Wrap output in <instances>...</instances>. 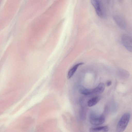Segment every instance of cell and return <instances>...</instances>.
I'll list each match as a JSON object with an SVG mask.
<instances>
[{
    "label": "cell",
    "instance_id": "6da1fadb",
    "mask_svg": "<svg viewBox=\"0 0 132 132\" xmlns=\"http://www.w3.org/2000/svg\"><path fill=\"white\" fill-rule=\"evenodd\" d=\"M130 118V115L128 113L123 114L120 119L117 125L116 131L118 132L123 131L126 128Z\"/></svg>",
    "mask_w": 132,
    "mask_h": 132
},
{
    "label": "cell",
    "instance_id": "7a4b0ae2",
    "mask_svg": "<svg viewBox=\"0 0 132 132\" xmlns=\"http://www.w3.org/2000/svg\"><path fill=\"white\" fill-rule=\"evenodd\" d=\"M90 123L95 125H100L104 123L105 120L104 117L103 115H98L95 113L90 114L89 118Z\"/></svg>",
    "mask_w": 132,
    "mask_h": 132
},
{
    "label": "cell",
    "instance_id": "3957f363",
    "mask_svg": "<svg viewBox=\"0 0 132 132\" xmlns=\"http://www.w3.org/2000/svg\"><path fill=\"white\" fill-rule=\"evenodd\" d=\"M90 2L95 9L97 15L101 18L104 17L105 14L102 10L99 0H90Z\"/></svg>",
    "mask_w": 132,
    "mask_h": 132
},
{
    "label": "cell",
    "instance_id": "277c9868",
    "mask_svg": "<svg viewBox=\"0 0 132 132\" xmlns=\"http://www.w3.org/2000/svg\"><path fill=\"white\" fill-rule=\"evenodd\" d=\"M122 43L123 46L130 52L132 50V40L131 38L128 35H124L121 39Z\"/></svg>",
    "mask_w": 132,
    "mask_h": 132
},
{
    "label": "cell",
    "instance_id": "5b68a950",
    "mask_svg": "<svg viewBox=\"0 0 132 132\" xmlns=\"http://www.w3.org/2000/svg\"><path fill=\"white\" fill-rule=\"evenodd\" d=\"M113 19L117 24L120 28L123 29H126L127 27L126 23L124 20L120 17L115 16Z\"/></svg>",
    "mask_w": 132,
    "mask_h": 132
},
{
    "label": "cell",
    "instance_id": "8992f818",
    "mask_svg": "<svg viewBox=\"0 0 132 132\" xmlns=\"http://www.w3.org/2000/svg\"><path fill=\"white\" fill-rule=\"evenodd\" d=\"M105 89L104 84L103 83H100L95 88L92 89V94H100L103 92Z\"/></svg>",
    "mask_w": 132,
    "mask_h": 132
},
{
    "label": "cell",
    "instance_id": "52a82bcc",
    "mask_svg": "<svg viewBox=\"0 0 132 132\" xmlns=\"http://www.w3.org/2000/svg\"><path fill=\"white\" fill-rule=\"evenodd\" d=\"M84 64L83 62L78 63L73 66L68 72L67 78L69 79L75 73L78 67Z\"/></svg>",
    "mask_w": 132,
    "mask_h": 132
},
{
    "label": "cell",
    "instance_id": "ba28073f",
    "mask_svg": "<svg viewBox=\"0 0 132 132\" xmlns=\"http://www.w3.org/2000/svg\"><path fill=\"white\" fill-rule=\"evenodd\" d=\"M101 97L100 96H97L93 97L88 102L87 104L88 106L91 107L96 104L100 101Z\"/></svg>",
    "mask_w": 132,
    "mask_h": 132
},
{
    "label": "cell",
    "instance_id": "9c48e42d",
    "mask_svg": "<svg viewBox=\"0 0 132 132\" xmlns=\"http://www.w3.org/2000/svg\"><path fill=\"white\" fill-rule=\"evenodd\" d=\"M109 128L107 126H105L91 128L90 129V131L91 132H98L100 131L107 132L109 131Z\"/></svg>",
    "mask_w": 132,
    "mask_h": 132
},
{
    "label": "cell",
    "instance_id": "30bf717a",
    "mask_svg": "<svg viewBox=\"0 0 132 132\" xmlns=\"http://www.w3.org/2000/svg\"><path fill=\"white\" fill-rule=\"evenodd\" d=\"M79 91L80 93L83 95H88L92 94V89L86 88L82 86L79 87Z\"/></svg>",
    "mask_w": 132,
    "mask_h": 132
},
{
    "label": "cell",
    "instance_id": "8fae6325",
    "mask_svg": "<svg viewBox=\"0 0 132 132\" xmlns=\"http://www.w3.org/2000/svg\"><path fill=\"white\" fill-rule=\"evenodd\" d=\"M112 84V82L111 81H108L106 83V85L107 86H110Z\"/></svg>",
    "mask_w": 132,
    "mask_h": 132
}]
</instances>
